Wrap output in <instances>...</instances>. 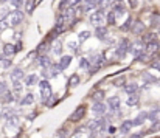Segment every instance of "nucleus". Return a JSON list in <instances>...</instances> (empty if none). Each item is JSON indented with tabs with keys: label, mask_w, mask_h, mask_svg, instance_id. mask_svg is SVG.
I'll use <instances>...</instances> for the list:
<instances>
[{
	"label": "nucleus",
	"mask_w": 160,
	"mask_h": 138,
	"mask_svg": "<svg viewBox=\"0 0 160 138\" xmlns=\"http://www.w3.org/2000/svg\"><path fill=\"white\" fill-rule=\"evenodd\" d=\"M6 19H8V24L10 25H19L22 20H24V13L22 11H19V9H14L13 13H10L8 16H6Z\"/></svg>",
	"instance_id": "1"
},
{
	"label": "nucleus",
	"mask_w": 160,
	"mask_h": 138,
	"mask_svg": "<svg viewBox=\"0 0 160 138\" xmlns=\"http://www.w3.org/2000/svg\"><path fill=\"white\" fill-rule=\"evenodd\" d=\"M39 90H40V96H42V101H45L48 96H51V85L48 84L47 79H44L39 82Z\"/></svg>",
	"instance_id": "2"
},
{
	"label": "nucleus",
	"mask_w": 160,
	"mask_h": 138,
	"mask_svg": "<svg viewBox=\"0 0 160 138\" xmlns=\"http://www.w3.org/2000/svg\"><path fill=\"white\" fill-rule=\"evenodd\" d=\"M128 51H131V42L128 40V39H121L120 40V43H118V48H117V56L118 58H123Z\"/></svg>",
	"instance_id": "3"
},
{
	"label": "nucleus",
	"mask_w": 160,
	"mask_h": 138,
	"mask_svg": "<svg viewBox=\"0 0 160 138\" xmlns=\"http://www.w3.org/2000/svg\"><path fill=\"white\" fill-rule=\"evenodd\" d=\"M89 20H90V24H93V25H100L101 22L104 20V9H103V8H100V9H98V11H95L93 14H90Z\"/></svg>",
	"instance_id": "4"
},
{
	"label": "nucleus",
	"mask_w": 160,
	"mask_h": 138,
	"mask_svg": "<svg viewBox=\"0 0 160 138\" xmlns=\"http://www.w3.org/2000/svg\"><path fill=\"white\" fill-rule=\"evenodd\" d=\"M84 115H86V107L84 106H79L72 115H70V121H73V123H76V121H81L82 118H84Z\"/></svg>",
	"instance_id": "5"
},
{
	"label": "nucleus",
	"mask_w": 160,
	"mask_h": 138,
	"mask_svg": "<svg viewBox=\"0 0 160 138\" xmlns=\"http://www.w3.org/2000/svg\"><path fill=\"white\" fill-rule=\"evenodd\" d=\"M92 110H93L95 115H98V117H104L107 107H106V104H103V101H98V103L93 104V109H92Z\"/></svg>",
	"instance_id": "6"
},
{
	"label": "nucleus",
	"mask_w": 160,
	"mask_h": 138,
	"mask_svg": "<svg viewBox=\"0 0 160 138\" xmlns=\"http://www.w3.org/2000/svg\"><path fill=\"white\" fill-rule=\"evenodd\" d=\"M124 3L121 2V0H115L113 2V5H112V11L115 13V16L118 14V16H121V14H124Z\"/></svg>",
	"instance_id": "7"
},
{
	"label": "nucleus",
	"mask_w": 160,
	"mask_h": 138,
	"mask_svg": "<svg viewBox=\"0 0 160 138\" xmlns=\"http://www.w3.org/2000/svg\"><path fill=\"white\" fill-rule=\"evenodd\" d=\"M158 48H160V43L157 40H151L146 43V53L148 54H155L158 51Z\"/></svg>",
	"instance_id": "8"
},
{
	"label": "nucleus",
	"mask_w": 160,
	"mask_h": 138,
	"mask_svg": "<svg viewBox=\"0 0 160 138\" xmlns=\"http://www.w3.org/2000/svg\"><path fill=\"white\" fill-rule=\"evenodd\" d=\"M131 30H132L134 34H142L145 31V24H143V22H140V20H137V22H134V24H132Z\"/></svg>",
	"instance_id": "9"
},
{
	"label": "nucleus",
	"mask_w": 160,
	"mask_h": 138,
	"mask_svg": "<svg viewBox=\"0 0 160 138\" xmlns=\"http://www.w3.org/2000/svg\"><path fill=\"white\" fill-rule=\"evenodd\" d=\"M145 120H148V113H146V112H140V113L135 117V120H132V124H134V126H142V124L145 123Z\"/></svg>",
	"instance_id": "10"
},
{
	"label": "nucleus",
	"mask_w": 160,
	"mask_h": 138,
	"mask_svg": "<svg viewBox=\"0 0 160 138\" xmlns=\"http://www.w3.org/2000/svg\"><path fill=\"white\" fill-rule=\"evenodd\" d=\"M37 62H39V65L40 67H44V68H48L53 62H51V59L47 56V54H40L39 56V59H37Z\"/></svg>",
	"instance_id": "11"
},
{
	"label": "nucleus",
	"mask_w": 160,
	"mask_h": 138,
	"mask_svg": "<svg viewBox=\"0 0 160 138\" xmlns=\"http://www.w3.org/2000/svg\"><path fill=\"white\" fill-rule=\"evenodd\" d=\"M17 53V47L16 45H13V43H6V45H3V54H6V56H13V54H16Z\"/></svg>",
	"instance_id": "12"
},
{
	"label": "nucleus",
	"mask_w": 160,
	"mask_h": 138,
	"mask_svg": "<svg viewBox=\"0 0 160 138\" xmlns=\"http://www.w3.org/2000/svg\"><path fill=\"white\" fill-rule=\"evenodd\" d=\"M148 120H151L152 123H157L160 121V109H154L148 113Z\"/></svg>",
	"instance_id": "13"
},
{
	"label": "nucleus",
	"mask_w": 160,
	"mask_h": 138,
	"mask_svg": "<svg viewBox=\"0 0 160 138\" xmlns=\"http://www.w3.org/2000/svg\"><path fill=\"white\" fill-rule=\"evenodd\" d=\"M109 109L110 110H118L120 109V98L118 96H112L109 99Z\"/></svg>",
	"instance_id": "14"
},
{
	"label": "nucleus",
	"mask_w": 160,
	"mask_h": 138,
	"mask_svg": "<svg viewBox=\"0 0 160 138\" xmlns=\"http://www.w3.org/2000/svg\"><path fill=\"white\" fill-rule=\"evenodd\" d=\"M48 70H50V76L55 78V76H58V75L62 72V68L59 67V64H51V65L48 67Z\"/></svg>",
	"instance_id": "15"
},
{
	"label": "nucleus",
	"mask_w": 160,
	"mask_h": 138,
	"mask_svg": "<svg viewBox=\"0 0 160 138\" xmlns=\"http://www.w3.org/2000/svg\"><path fill=\"white\" fill-rule=\"evenodd\" d=\"M131 51L135 56H139L140 53H143V45H142V42H135L134 45H131Z\"/></svg>",
	"instance_id": "16"
},
{
	"label": "nucleus",
	"mask_w": 160,
	"mask_h": 138,
	"mask_svg": "<svg viewBox=\"0 0 160 138\" xmlns=\"http://www.w3.org/2000/svg\"><path fill=\"white\" fill-rule=\"evenodd\" d=\"M22 78H24V72H22L20 68H14L11 72V79L13 81H20Z\"/></svg>",
	"instance_id": "17"
},
{
	"label": "nucleus",
	"mask_w": 160,
	"mask_h": 138,
	"mask_svg": "<svg viewBox=\"0 0 160 138\" xmlns=\"http://www.w3.org/2000/svg\"><path fill=\"white\" fill-rule=\"evenodd\" d=\"M139 101H140L139 95H137V93H131L129 98L126 99V104H128V106H135V104H139Z\"/></svg>",
	"instance_id": "18"
},
{
	"label": "nucleus",
	"mask_w": 160,
	"mask_h": 138,
	"mask_svg": "<svg viewBox=\"0 0 160 138\" xmlns=\"http://www.w3.org/2000/svg\"><path fill=\"white\" fill-rule=\"evenodd\" d=\"M33 101H34L33 93H27L24 98L20 99V104H22V106H30V104H33Z\"/></svg>",
	"instance_id": "19"
},
{
	"label": "nucleus",
	"mask_w": 160,
	"mask_h": 138,
	"mask_svg": "<svg viewBox=\"0 0 160 138\" xmlns=\"http://www.w3.org/2000/svg\"><path fill=\"white\" fill-rule=\"evenodd\" d=\"M106 34H107V28H106V27H97L95 36H97L98 39H106Z\"/></svg>",
	"instance_id": "20"
},
{
	"label": "nucleus",
	"mask_w": 160,
	"mask_h": 138,
	"mask_svg": "<svg viewBox=\"0 0 160 138\" xmlns=\"http://www.w3.org/2000/svg\"><path fill=\"white\" fill-rule=\"evenodd\" d=\"M70 62H72V56H62L61 61H59V67L64 70V68H67L68 65H70Z\"/></svg>",
	"instance_id": "21"
},
{
	"label": "nucleus",
	"mask_w": 160,
	"mask_h": 138,
	"mask_svg": "<svg viewBox=\"0 0 160 138\" xmlns=\"http://www.w3.org/2000/svg\"><path fill=\"white\" fill-rule=\"evenodd\" d=\"M134 127V124H132V121H124L121 126H120V132L121 133H129V130Z\"/></svg>",
	"instance_id": "22"
},
{
	"label": "nucleus",
	"mask_w": 160,
	"mask_h": 138,
	"mask_svg": "<svg viewBox=\"0 0 160 138\" xmlns=\"http://www.w3.org/2000/svg\"><path fill=\"white\" fill-rule=\"evenodd\" d=\"M137 90H139V87H137V84H128V85H124V91L126 93H137Z\"/></svg>",
	"instance_id": "23"
},
{
	"label": "nucleus",
	"mask_w": 160,
	"mask_h": 138,
	"mask_svg": "<svg viewBox=\"0 0 160 138\" xmlns=\"http://www.w3.org/2000/svg\"><path fill=\"white\" fill-rule=\"evenodd\" d=\"M78 82H79V76L75 73V75L70 76V79H68V87H75V85H78Z\"/></svg>",
	"instance_id": "24"
},
{
	"label": "nucleus",
	"mask_w": 160,
	"mask_h": 138,
	"mask_svg": "<svg viewBox=\"0 0 160 138\" xmlns=\"http://www.w3.org/2000/svg\"><path fill=\"white\" fill-rule=\"evenodd\" d=\"M92 98H93V101H95V103H98V101H103V98H104V91H103V90H98V91H95V93L92 95Z\"/></svg>",
	"instance_id": "25"
},
{
	"label": "nucleus",
	"mask_w": 160,
	"mask_h": 138,
	"mask_svg": "<svg viewBox=\"0 0 160 138\" xmlns=\"http://www.w3.org/2000/svg\"><path fill=\"white\" fill-rule=\"evenodd\" d=\"M13 82H14L13 84V91H14L16 95H19L20 91H22V82L20 81H13Z\"/></svg>",
	"instance_id": "26"
},
{
	"label": "nucleus",
	"mask_w": 160,
	"mask_h": 138,
	"mask_svg": "<svg viewBox=\"0 0 160 138\" xmlns=\"http://www.w3.org/2000/svg\"><path fill=\"white\" fill-rule=\"evenodd\" d=\"M36 81H37V76L36 75H28L25 78V84L27 85H33V84H36Z\"/></svg>",
	"instance_id": "27"
},
{
	"label": "nucleus",
	"mask_w": 160,
	"mask_h": 138,
	"mask_svg": "<svg viewBox=\"0 0 160 138\" xmlns=\"http://www.w3.org/2000/svg\"><path fill=\"white\" fill-rule=\"evenodd\" d=\"M10 3L14 9H20L22 5H24V0H10Z\"/></svg>",
	"instance_id": "28"
},
{
	"label": "nucleus",
	"mask_w": 160,
	"mask_h": 138,
	"mask_svg": "<svg viewBox=\"0 0 160 138\" xmlns=\"http://www.w3.org/2000/svg\"><path fill=\"white\" fill-rule=\"evenodd\" d=\"M132 24H134V22H132V17H128V20H126L124 24L121 25V30H123V31L131 30V28H132Z\"/></svg>",
	"instance_id": "29"
},
{
	"label": "nucleus",
	"mask_w": 160,
	"mask_h": 138,
	"mask_svg": "<svg viewBox=\"0 0 160 138\" xmlns=\"http://www.w3.org/2000/svg\"><path fill=\"white\" fill-rule=\"evenodd\" d=\"M106 20H107V24H109V25H115V13L110 11V13L107 14Z\"/></svg>",
	"instance_id": "30"
},
{
	"label": "nucleus",
	"mask_w": 160,
	"mask_h": 138,
	"mask_svg": "<svg viewBox=\"0 0 160 138\" xmlns=\"http://www.w3.org/2000/svg\"><path fill=\"white\" fill-rule=\"evenodd\" d=\"M151 22H152V27H160V14H154L151 17Z\"/></svg>",
	"instance_id": "31"
},
{
	"label": "nucleus",
	"mask_w": 160,
	"mask_h": 138,
	"mask_svg": "<svg viewBox=\"0 0 160 138\" xmlns=\"http://www.w3.org/2000/svg\"><path fill=\"white\" fill-rule=\"evenodd\" d=\"M17 121H19V118L16 117V115H11V117H8V124H10V126H17Z\"/></svg>",
	"instance_id": "32"
},
{
	"label": "nucleus",
	"mask_w": 160,
	"mask_h": 138,
	"mask_svg": "<svg viewBox=\"0 0 160 138\" xmlns=\"http://www.w3.org/2000/svg\"><path fill=\"white\" fill-rule=\"evenodd\" d=\"M92 62L95 64V67H100V65L103 64V54H97V56H95V59H93Z\"/></svg>",
	"instance_id": "33"
},
{
	"label": "nucleus",
	"mask_w": 160,
	"mask_h": 138,
	"mask_svg": "<svg viewBox=\"0 0 160 138\" xmlns=\"http://www.w3.org/2000/svg\"><path fill=\"white\" fill-rule=\"evenodd\" d=\"M0 65H2V67H10V65H11V61L6 59V54H5L3 58H0Z\"/></svg>",
	"instance_id": "34"
},
{
	"label": "nucleus",
	"mask_w": 160,
	"mask_h": 138,
	"mask_svg": "<svg viewBox=\"0 0 160 138\" xmlns=\"http://www.w3.org/2000/svg\"><path fill=\"white\" fill-rule=\"evenodd\" d=\"M135 58L139 59L140 62H146V61L149 59V54H148V53H140L139 56H135Z\"/></svg>",
	"instance_id": "35"
},
{
	"label": "nucleus",
	"mask_w": 160,
	"mask_h": 138,
	"mask_svg": "<svg viewBox=\"0 0 160 138\" xmlns=\"http://www.w3.org/2000/svg\"><path fill=\"white\" fill-rule=\"evenodd\" d=\"M11 115H13V110H11L10 107H5V109L2 110V117H3V118H8V117H11Z\"/></svg>",
	"instance_id": "36"
},
{
	"label": "nucleus",
	"mask_w": 160,
	"mask_h": 138,
	"mask_svg": "<svg viewBox=\"0 0 160 138\" xmlns=\"http://www.w3.org/2000/svg\"><path fill=\"white\" fill-rule=\"evenodd\" d=\"M61 51H62V45H61V42H56L55 48H53V53L55 54H61Z\"/></svg>",
	"instance_id": "37"
},
{
	"label": "nucleus",
	"mask_w": 160,
	"mask_h": 138,
	"mask_svg": "<svg viewBox=\"0 0 160 138\" xmlns=\"http://www.w3.org/2000/svg\"><path fill=\"white\" fill-rule=\"evenodd\" d=\"M143 79L146 81V82H155L157 79L152 76V75H149V73H143Z\"/></svg>",
	"instance_id": "38"
},
{
	"label": "nucleus",
	"mask_w": 160,
	"mask_h": 138,
	"mask_svg": "<svg viewBox=\"0 0 160 138\" xmlns=\"http://www.w3.org/2000/svg\"><path fill=\"white\" fill-rule=\"evenodd\" d=\"M25 8H27V11H28V13H31V11H33V8H34V0H28V2L25 3Z\"/></svg>",
	"instance_id": "39"
},
{
	"label": "nucleus",
	"mask_w": 160,
	"mask_h": 138,
	"mask_svg": "<svg viewBox=\"0 0 160 138\" xmlns=\"http://www.w3.org/2000/svg\"><path fill=\"white\" fill-rule=\"evenodd\" d=\"M87 37H90V31H81V33H79V40H81V42L86 40Z\"/></svg>",
	"instance_id": "40"
},
{
	"label": "nucleus",
	"mask_w": 160,
	"mask_h": 138,
	"mask_svg": "<svg viewBox=\"0 0 160 138\" xmlns=\"http://www.w3.org/2000/svg\"><path fill=\"white\" fill-rule=\"evenodd\" d=\"M143 40L148 43V42H151V40H155V36H154L152 33H149V34H145V36H143Z\"/></svg>",
	"instance_id": "41"
},
{
	"label": "nucleus",
	"mask_w": 160,
	"mask_h": 138,
	"mask_svg": "<svg viewBox=\"0 0 160 138\" xmlns=\"http://www.w3.org/2000/svg\"><path fill=\"white\" fill-rule=\"evenodd\" d=\"M8 22V19H0V30H5L10 24H6Z\"/></svg>",
	"instance_id": "42"
},
{
	"label": "nucleus",
	"mask_w": 160,
	"mask_h": 138,
	"mask_svg": "<svg viewBox=\"0 0 160 138\" xmlns=\"http://www.w3.org/2000/svg\"><path fill=\"white\" fill-rule=\"evenodd\" d=\"M68 48H72L73 51H78L79 48H78V43H75V42H68Z\"/></svg>",
	"instance_id": "43"
},
{
	"label": "nucleus",
	"mask_w": 160,
	"mask_h": 138,
	"mask_svg": "<svg viewBox=\"0 0 160 138\" xmlns=\"http://www.w3.org/2000/svg\"><path fill=\"white\" fill-rule=\"evenodd\" d=\"M81 67H82V68H89V67H90V61H89V59H82V61H81Z\"/></svg>",
	"instance_id": "44"
},
{
	"label": "nucleus",
	"mask_w": 160,
	"mask_h": 138,
	"mask_svg": "<svg viewBox=\"0 0 160 138\" xmlns=\"http://www.w3.org/2000/svg\"><path fill=\"white\" fill-rule=\"evenodd\" d=\"M45 50H47V43H45V42H42V43L39 45V48H37V51H39V53H44Z\"/></svg>",
	"instance_id": "45"
},
{
	"label": "nucleus",
	"mask_w": 160,
	"mask_h": 138,
	"mask_svg": "<svg viewBox=\"0 0 160 138\" xmlns=\"http://www.w3.org/2000/svg\"><path fill=\"white\" fill-rule=\"evenodd\" d=\"M143 136H145V132H139V133L131 135V138H143Z\"/></svg>",
	"instance_id": "46"
},
{
	"label": "nucleus",
	"mask_w": 160,
	"mask_h": 138,
	"mask_svg": "<svg viewBox=\"0 0 160 138\" xmlns=\"http://www.w3.org/2000/svg\"><path fill=\"white\" fill-rule=\"evenodd\" d=\"M58 138H67V130H65V129H64V130H59Z\"/></svg>",
	"instance_id": "47"
},
{
	"label": "nucleus",
	"mask_w": 160,
	"mask_h": 138,
	"mask_svg": "<svg viewBox=\"0 0 160 138\" xmlns=\"http://www.w3.org/2000/svg\"><path fill=\"white\" fill-rule=\"evenodd\" d=\"M115 130H117L115 127H109V132H110V133H115Z\"/></svg>",
	"instance_id": "48"
},
{
	"label": "nucleus",
	"mask_w": 160,
	"mask_h": 138,
	"mask_svg": "<svg viewBox=\"0 0 160 138\" xmlns=\"http://www.w3.org/2000/svg\"><path fill=\"white\" fill-rule=\"evenodd\" d=\"M129 3H131L132 6H135V5H137V2H135V0H129Z\"/></svg>",
	"instance_id": "49"
},
{
	"label": "nucleus",
	"mask_w": 160,
	"mask_h": 138,
	"mask_svg": "<svg viewBox=\"0 0 160 138\" xmlns=\"http://www.w3.org/2000/svg\"><path fill=\"white\" fill-rule=\"evenodd\" d=\"M104 2H112V0H104Z\"/></svg>",
	"instance_id": "50"
},
{
	"label": "nucleus",
	"mask_w": 160,
	"mask_h": 138,
	"mask_svg": "<svg viewBox=\"0 0 160 138\" xmlns=\"http://www.w3.org/2000/svg\"><path fill=\"white\" fill-rule=\"evenodd\" d=\"M0 2H3V0H0Z\"/></svg>",
	"instance_id": "51"
}]
</instances>
